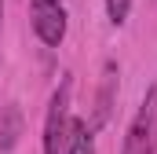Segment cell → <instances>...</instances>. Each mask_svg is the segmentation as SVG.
I'll return each mask as SVG.
<instances>
[{"label":"cell","mask_w":157,"mask_h":154,"mask_svg":"<svg viewBox=\"0 0 157 154\" xmlns=\"http://www.w3.org/2000/svg\"><path fill=\"white\" fill-rule=\"evenodd\" d=\"M70 95H73V81L62 74L55 84L51 99H48V117H44V154H62L66 151V136H70Z\"/></svg>","instance_id":"6da1fadb"},{"label":"cell","mask_w":157,"mask_h":154,"mask_svg":"<svg viewBox=\"0 0 157 154\" xmlns=\"http://www.w3.org/2000/svg\"><path fill=\"white\" fill-rule=\"evenodd\" d=\"M121 154H157V84H150V92L143 95Z\"/></svg>","instance_id":"7a4b0ae2"},{"label":"cell","mask_w":157,"mask_h":154,"mask_svg":"<svg viewBox=\"0 0 157 154\" xmlns=\"http://www.w3.org/2000/svg\"><path fill=\"white\" fill-rule=\"evenodd\" d=\"M33 30L48 48L66 40V0H33Z\"/></svg>","instance_id":"3957f363"},{"label":"cell","mask_w":157,"mask_h":154,"mask_svg":"<svg viewBox=\"0 0 157 154\" xmlns=\"http://www.w3.org/2000/svg\"><path fill=\"white\" fill-rule=\"evenodd\" d=\"M117 63L110 59L106 66H102V81H99V99H95V114H91V121H88V128L91 132H99L106 121H110V110H113V95H117Z\"/></svg>","instance_id":"277c9868"},{"label":"cell","mask_w":157,"mask_h":154,"mask_svg":"<svg viewBox=\"0 0 157 154\" xmlns=\"http://www.w3.org/2000/svg\"><path fill=\"white\" fill-rule=\"evenodd\" d=\"M18 136H22V110L15 103H7L0 110V154L15 151L18 147Z\"/></svg>","instance_id":"5b68a950"},{"label":"cell","mask_w":157,"mask_h":154,"mask_svg":"<svg viewBox=\"0 0 157 154\" xmlns=\"http://www.w3.org/2000/svg\"><path fill=\"white\" fill-rule=\"evenodd\" d=\"M62 154H95V132L88 128L84 117L70 121V136H66V151Z\"/></svg>","instance_id":"8992f818"},{"label":"cell","mask_w":157,"mask_h":154,"mask_svg":"<svg viewBox=\"0 0 157 154\" xmlns=\"http://www.w3.org/2000/svg\"><path fill=\"white\" fill-rule=\"evenodd\" d=\"M106 15L113 26H124L128 15H132V0H106Z\"/></svg>","instance_id":"52a82bcc"},{"label":"cell","mask_w":157,"mask_h":154,"mask_svg":"<svg viewBox=\"0 0 157 154\" xmlns=\"http://www.w3.org/2000/svg\"><path fill=\"white\" fill-rule=\"evenodd\" d=\"M0 26H4V0H0Z\"/></svg>","instance_id":"ba28073f"}]
</instances>
